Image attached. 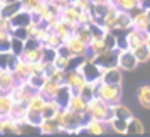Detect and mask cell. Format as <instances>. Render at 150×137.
<instances>
[{
    "label": "cell",
    "instance_id": "6da1fadb",
    "mask_svg": "<svg viewBox=\"0 0 150 137\" xmlns=\"http://www.w3.org/2000/svg\"><path fill=\"white\" fill-rule=\"evenodd\" d=\"M95 96L101 98L103 102L115 105V103L122 102L123 98V86L122 85H115V83H98L95 88Z\"/></svg>",
    "mask_w": 150,
    "mask_h": 137
},
{
    "label": "cell",
    "instance_id": "7a4b0ae2",
    "mask_svg": "<svg viewBox=\"0 0 150 137\" xmlns=\"http://www.w3.org/2000/svg\"><path fill=\"white\" fill-rule=\"evenodd\" d=\"M91 118H98V120H105L108 122L110 118H113V110H111V105L106 102H103L101 98H91L86 102V110H84Z\"/></svg>",
    "mask_w": 150,
    "mask_h": 137
},
{
    "label": "cell",
    "instance_id": "3957f363",
    "mask_svg": "<svg viewBox=\"0 0 150 137\" xmlns=\"http://www.w3.org/2000/svg\"><path fill=\"white\" fill-rule=\"evenodd\" d=\"M118 68L127 73H132L138 68V59L132 49H118Z\"/></svg>",
    "mask_w": 150,
    "mask_h": 137
},
{
    "label": "cell",
    "instance_id": "277c9868",
    "mask_svg": "<svg viewBox=\"0 0 150 137\" xmlns=\"http://www.w3.org/2000/svg\"><path fill=\"white\" fill-rule=\"evenodd\" d=\"M64 83L73 90V93H79V90L84 86L86 78L83 76L79 69H66V76H64Z\"/></svg>",
    "mask_w": 150,
    "mask_h": 137
},
{
    "label": "cell",
    "instance_id": "5b68a950",
    "mask_svg": "<svg viewBox=\"0 0 150 137\" xmlns=\"http://www.w3.org/2000/svg\"><path fill=\"white\" fill-rule=\"evenodd\" d=\"M64 44H66V48L69 49V54L71 56H86L88 54V44L86 42H83L78 36L71 34L64 41Z\"/></svg>",
    "mask_w": 150,
    "mask_h": 137
},
{
    "label": "cell",
    "instance_id": "8992f818",
    "mask_svg": "<svg viewBox=\"0 0 150 137\" xmlns=\"http://www.w3.org/2000/svg\"><path fill=\"white\" fill-rule=\"evenodd\" d=\"M147 32L145 31H140V29L130 27L127 31V48L128 49H135L137 46H140L143 42H147Z\"/></svg>",
    "mask_w": 150,
    "mask_h": 137
},
{
    "label": "cell",
    "instance_id": "52a82bcc",
    "mask_svg": "<svg viewBox=\"0 0 150 137\" xmlns=\"http://www.w3.org/2000/svg\"><path fill=\"white\" fill-rule=\"evenodd\" d=\"M34 21V17H32V12H29L25 9H21L17 14H14L10 17V24H12V27H29L30 24Z\"/></svg>",
    "mask_w": 150,
    "mask_h": 137
},
{
    "label": "cell",
    "instance_id": "ba28073f",
    "mask_svg": "<svg viewBox=\"0 0 150 137\" xmlns=\"http://www.w3.org/2000/svg\"><path fill=\"white\" fill-rule=\"evenodd\" d=\"M83 127H84V132L86 134H95V136L106 134L110 130L108 123L105 122V120H98V118H89V120H86V123Z\"/></svg>",
    "mask_w": 150,
    "mask_h": 137
},
{
    "label": "cell",
    "instance_id": "9c48e42d",
    "mask_svg": "<svg viewBox=\"0 0 150 137\" xmlns=\"http://www.w3.org/2000/svg\"><path fill=\"white\" fill-rule=\"evenodd\" d=\"M17 85V80L12 69H0V91L8 93Z\"/></svg>",
    "mask_w": 150,
    "mask_h": 137
},
{
    "label": "cell",
    "instance_id": "30bf717a",
    "mask_svg": "<svg viewBox=\"0 0 150 137\" xmlns=\"http://www.w3.org/2000/svg\"><path fill=\"white\" fill-rule=\"evenodd\" d=\"M101 81L105 83H115V85H122L123 83V71L118 66L113 68H106L101 75Z\"/></svg>",
    "mask_w": 150,
    "mask_h": 137
},
{
    "label": "cell",
    "instance_id": "8fae6325",
    "mask_svg": "<svg viewBox=\"0 0 150 137\" xmlns=\"http://www.w3.org/2000/svg\"><path fill=\"white\" fill-rule=\"evenodd\" d=\"M137 102L145 110H150V83H143L137 88Z\"/></svg>",
    "mask_w": 150,
    "mask_h": 137
},
{
    "label": "cell",
    "instance_id": "7c38bea8",
    "mask_svg": "<svg viewBox=\"0 0 150 137\" xmlns=\"http://www.w3.org/2000/svg\"><path fill=\"white\" fill-rule=\"evenodd\" d=\"M21 9H22V2L21 0H8V2H5V4L0 5V15L10 19V17H12L14 14H17Z\"/></svg>",
    "mask_w": 150,
    "mask_h": 137
},
{
    "label": "cell",
    "instance_id": "4fadbf2b",
    "mask_svg": "<svg viewBox=\"0 0 150 137\" xmlns=\"http://www.w3.org/2000/svg\"><path fill=\"white\" fill-rule=\"evenodd\" d=\"M39 132L46 136H52V134H59L61 127L56 122V118H42V122L39 123Z\"/></svg>",
    "mask_w": 150,
    "mask_h": 137
},
{
    "label": "cell",
    "instance_id": "5bb4252c",
    "mask_svg": "<svg viewBox=\"0 0 150 137\" xmlns=\"http://www.w3.org/2000/svg\"><path fill=\"white\" fill-rule=\"evenodd\" d=\"M25 105H27V110H34V112H42V108H44V105H46V98L39 93V91H34L32 95L27 98V102H25Z\"/></svg>",
    "mask_w": 150,
    "mask_h": 137
},
{
    "label": "cell",
    "instance_id": "9a60e30c",
    "mask_svg": "<svg viewBox=\"0 0 150 137\" xmlns=\"http://www.w3.org/2000/svg\"><path fill=\"white\" fill-rule=\"evenodd\" d=\"M57 88H59V85H57V83H54L52 80L46 78V81L42 83V86L37 90V91H39L46 100H52V98L56 96V93H57Z\"/></svg>",
    "mask_w": 150,
    "mask_h": 137
},
{
    "label": "cell",
    "instance_id": "2e32d148",
    "mask_svg": "<svg viewBox=\"0 0 150 137\" xmlns=\"http://www.w3.org/2000/svg\"><path fill=\"white\" fill-rule=\"evenodd\" d=\"M66 108L73 110L76 113H83V112L86 110V100H84L79 93H73L71 98H69L68 105H66Z\"/></svg>",
    "mask_w": 150,
    "mask_h": 137
},
{
    "label": "cell",
    "instance_id": "e0dca14e",
    "mask_svg": "<svg viewBox=\"0 0 150 137\" xmlns=\"http://www.w3.org/2000/svg\"><path fill=\"white\" fill-rule=\"evenodd\" d=\"M71 95H73V90L69 88L66 83H62V85H59V88H57V93H56L54 100L59 103L61 107H66L68 102H69V98H71Z\"/></svg>",
    "mask_w": 150,
    "mask_h": 137
},
{
    "label": "cell",
    "instance_id": "ac0fdd59",
    "mask_svg": "<svg viewBox=\"0 0 150 137\" xmlns=\"http://www.w3.org/2000/svg\"><path fill=\"white\" fill-rule=\"evenodd\" d=\"M0 134H19V122L12 117H4L2 118V127Z\"/></svg>",
    "mask_w": 150,
    "mask_h": 137
},
{
    "label": "cell",
    "instance_id": "d6986e66",
    "mask_svg": "<svg viewBox=\"0 0 150 137\" xmlns=\"http://www.w3.org/2000/svg\"><path fill=\"white\" fill-rule=\"evenodd\" d=\"M61 108H62V107L56 102L54 98H52V100H46V105H44V108H42L41 113H42L44 118H54V117L57 115V112H59Z\"/></svg>",
    "mask_w": 150,
    "mask_h": 137
},
{
    "label": "cell",
    "instance_id": "ffe728a7",
    "mask_svg": "<svg viewBox=\"0 0 150 137\" xmlns=\"http://www.w3.org/2000/svg\"><path fill=\"white\" fill-rule=\"evenodd\" d=\"M12 105H14V98L10 96V93L0 91V117H7L12 110Z\"/></svg>",
    "mask_w": 150,
    "mask_h": 137
},
{
    "label": "cell",
    "instance_id": "44dd1931",
    "mask_svg": "<svg viewBox=\"0 0 150 137\" xmlns=\"http://www.w3.org/2000/svg\"><path fill=\"white\" fill-rule=\"evenodd\" d=\"M135 58L138 59V64H143V63H149L150 61V46L147 42H143L140 46H137L135 49H132Z\"/></svg>",
    "mask_w": 150,
    "mask_h": 137
},
{
    "label": "cell",
    "instance_id": "7402d4cb",
    "mask_svg": "<svg viewBox=\"0 0 150 137\" xmlns=\"http://www.w3.org/2000/svg\"><path fill=\"white\" fill-rule=\"evenodd\" d=\"M130 27H132V15H130V12L118 9V17H116V27L115 29L128 31Z\"/></svg>",
    "mask_w": 150,
    "mask_h": 137
},
{
    "label": "cell",
    "instance_id": "603a6c76",
    "mask_svg": "<svg viewBox=\"0 0 150 137\" xmlns=\"http://www.w3.org/2000/svg\"><path fill=\"white\" fill-rule=\"evenodd\" d=\"M111 110H113V117H118V118H123V120H130V118L133 117L132 110H130L127 105H123L122 102L111 105Z\"/></svg>",
    "mask_w": 150,
    "mask_h": 137
},
{
    "label": "cell",
    "instance_id": "cb8c5ba5",
    "mask_svg": "<svg viewBox=\"0 0 150 137\" xmlns=\"http://www.w3.org/2000/svg\"><path fill=\"white\" fill-rule=\"evenodd\" d=\"M127 122L128 120H123V118H118V117H113L110 118L108 122V129L116 132V134H127Z\"/></svg>",
    "mask_w": 150,
    "mask_h": 137
},
{
    "label": "cell",
    "instance_id": "d4e9b609",
    "mask_svg": "<svg viewBox=\"0 0 150 137\" xmlns=\"http://www.w3.org/2000/svg\"><path fill=\"white\" fill-rule=\"evenodd\" d=\"M143 123L142 120H138L135 115L127 122V134H143Z\"/></svg>",
    "mask_w": 150,
    "mask_h": 137
},
{
    "label": "cell",
    "instance_id": "484cf974",
    "mask_svg": "<svg viewBox=\"0 0 150 137\" xmlns=\"http://www.w3.org/2000/svg\"><path fill=\"white\" fill-rule=\"evenodd\" d=\"M24 48H25V41L10 36V53H14L15 56H21L22 51H24Z\"/></svg>",
    "mask_w": 150,
    "mask_h": 137
},
{
    "label": "cell",
    "instance_id": "4316f807",
    "mask_svg": "<svg viewBox=\"0 0 150 137\" xmlns=\"http://www.w3.org/2000/svg\"><path fill=\"white\" fill-rule=\"evenodd\" d=\"M44 44H46V46H49V48L57 49V48L62 44V39H61L57 34H56V32H51V34H49V37H47V41L44 42Z\"/></svg>",
    "mask_w": 150,
    "mask_h": 137
},
{
    "label": "cell",
    "instance_id": "83f0119b",
    "mask_svg": "<svg viewBox=\"0 0 150 137\" xmlns=\"http://www.w3.org/2000/svg\"><path fill=\"white\" fill-rule=\"evenodd\" d=\"M69 59L71 58H66V56H61V54H56V58H54V66L56 68H59V69H68V66H69Z\"/></svg>",
    "mask_w": 150,
    "mask_h": 137
},
{
    "label": "cell",
    "instance_id": "f1b7e54d",
    "mask_svg": "<svg viewBox=\"0 0 150 137\" xmlns=\"http://www.w3.org/2000/svg\"><path fill=\"white\" fill-rule=\"evenodd\" d=\"M10 36H14V37H17V39L25 41V39L29 37L27 27H12V31H10Z\"/></svg>",
    "mask_w": 150,
    "mask_h": 137
},
{
    "label": "cell",
    "instance_id": "f546056e",
    "mask_svg": "<svg viewBox=\"0 0 150 137\" xmlns=\"http://www.w3.org/2000/svg\"><path fill=\"white\" fill-rule=\"evenodd\" d=\"M138 7H142L143 10H150V0H138Z\"/></svg>",
    "mask_w": 150,
    "mask_h": 137
},
{
    "label": "cell",
    "instance_id": "4dcf8cb0",
    "mask_svg": "<svg viewBox=\"0 0 150 137\" xmlns=\"http://www.w3.org/2000/svg\"><path fill=\"white\" fill-rule=\"evenodd\" d=\"M143 31H145L147 34H150V19H149V22L145 24V29H143Z\"/></svg>",
    "mask_w": 150,
    "mask_h": 137
},
{
    "label": "cell",
    "instance_id": "1f68e13d",
    "mask_svg": "<svg viewBox=\"0 0 150 137\" xmlns=\"http://www.w3.org/2000/svg\"><path fill=\"white\" fill-rule=\"evenodd\" d=\"M89 2H91V4H105L106 0H89Z\"/></svg>",
    "mask_w": 150,
    "mask_h": 137
},
{
    "label": "cell",
    "instance_id": "d6a6232c",
    "mask_svg": "<svg viewBox=\"0 0 150 137\" xmlns=\"http://www.w3.org/2000/svg\"><path fill=\"white\" fill-rule=\"evenodd\" d=\"M147 44H149V46H150V34L147 36Z\"/></svg>",
    "mask_w": 150,
    "mask_h": 137
},
{
    "label": "cell",
    "instance_id": "836d02e7",
    "mask_svg": "<svg viewBox=\"0 0 150 137\" xmlns=\"http://www.w3.org/2000/svg\"><path fill=\"white\" fill-rule=\"evenodd\" d=\"M5 2H8V0H0V5H2V4H5Z\"/></svg>",
    "mask_w": 150,
    "mask_h": 137
},
{
    "label": "cell",
    "instance_id": "e575fe53",
    "mask_svg": "<svg viewBox=\"0 0 150 137\" xmlns=\"http://www.w3.org/2000/svg\"><path fill=\"white\" fill-rule=\"evenodd\" d=\"M2 118H4V117H0V127H2Z\"/></svg>",
    "mask_w": 150,
    "mask_h": 137
}]
</instances>
